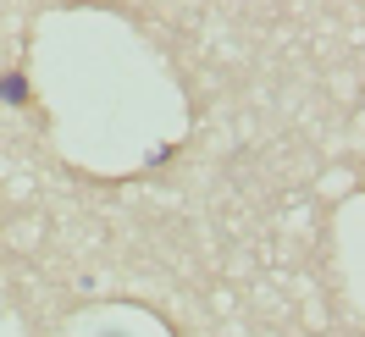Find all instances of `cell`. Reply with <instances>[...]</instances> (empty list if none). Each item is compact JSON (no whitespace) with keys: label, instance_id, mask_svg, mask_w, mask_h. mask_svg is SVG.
<instances>
[{"label":"cell","instance_id":"1","mask_svg":"<svg viewBox=\"0 0 365 337\" xmlns=\"http://www.w3.org/2000/svg\"><path fill=\"white\" fill-rule=\"evenodd\" d=\"M0 100H6V105H23V100H28V83L17 78V72H11L6 83H0Z\"/></svg>","mask_w":365,"mask_h":337}]
</instances>
